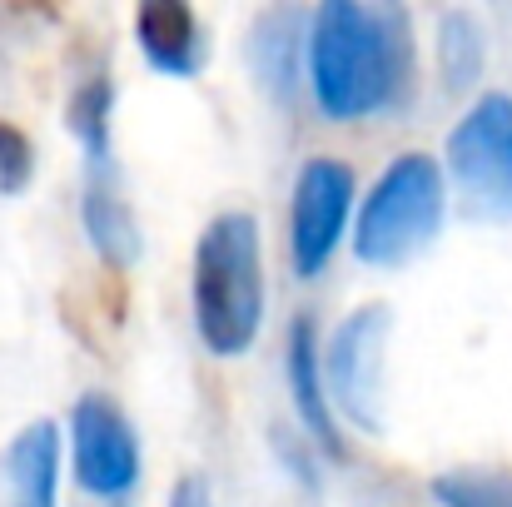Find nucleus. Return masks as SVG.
<instances>
[{
  "mask_svg": "<svg viewBox=\"0 0 512 507\" xmlns=\"http://www.w3.org/2000/svg\"><path fill=\"white\" fill-rule=\"evenodd\" d=\"M483 60H488L483 25L468 10H448L443 25H438V65H443L448 90H468L483 75Z\"/></svg>",
  "mask_w": 512,
  "mask_h": 507,
  "instance_id": "nucleus-12",
  "label": "nucleus"
},
{
  "mask_svg": "<svg viewBox=\"0 0 512 507\" xmlns=\"http://www.w3.org/2000/svg\"><path fill=\"white\" fill-rule=\"evenodd\" d=\"M30 174H35V150H30L25 130L10 125V120H0V189L5 194H20L30 184Z\"/></svg>",
  "mask_w": 512,
  "mask_h": 507,
  "instance_id": "nucleus-16",
  "label": "nucleus"
},
{
  "mask_svg": "<svg viewBox=\"0 0 512 507\" xmlns=\"http://www.w3.org/2000/svg\"><path fill=\"white\" fill-rule=\"evenodd\" d=\"M135 40H140V50L155 70L179 75V80H189L209 55L204 30H199V20L184 0H145L135 10Z\"/></svg>",
  "mask_w": 512,
  "mask_h": 507,
  "instance_id": "nucleus-8",
  "label": "nucleus"
},
{
  "mask_svg": "<svg viewBox=\"0 0 512 507\" xmlns=\"http://www.w3.org/2000/svg\"><path fill=\"white\" fill-rule=\"evenodd\" d=\"M443 507H512V473L503 468H453L433 478Z\"/></svg>",
  "mask_w": 512,
  "mask_h": 507,
  "instance_id": "nucleus-13",
  "label": "nucleus"
},
{
  "mask_svg": "<svg viewBox=\"0 0 512 507\" xmlns=\"http://www.w3.org/2000/svg\"><path fill=\"white\" fill-rule=\"evenodd\" d=\"M309 90L329 120H373L413 90V20L383 0H324L304 35Z\"/></svg>",
  "mask_w": 512,
  "mask_h": 507,
  "instance_id": "nucleus-1",
  "label": "nucleus"
},
{
  "mask_svg": "<svg viewBox=\"0 0 512 507\" xmlns=\"http://www.w3.org/2000/svg\"><path fill=\"white\" fill-rule=\"evenodd\" d=\"M70 463L90 498H125L140 478V438L115 398L85 393L70 408Z\"/></svg>",
  "mask_w": 512,
  "mask_h": 507,
  "instance_id": "nucleus-6",
  "label": "nucleus"
},
{
  "mask_svg": "<svg viewBox=\"0 0 512 507\" xmlns=\"http://www.w3.org/2000/svg\"><path fill=\"white\" fill-rule=\"evenodd\" d=\"M299 15H264L259 20V40H254V55H259V70L274 90H294V50H299V35H294Z\"/></svg>",
  "mask_w": 512,
  "mask_h": 507,
  "instance_id": "nucleus-14",
  "label": "nucleus"
},
{
  "mask_svg": "<svg viewBox=\"0 0 512 507\" xmlns=\"http://www.w3.org/2000/svg\"><path fill=\"white\" fill-rule=\"evenodd\" d=\"M353 214V169L334 155H314L294 179L289 204V259L299 279H314L329 269L343 229Z\"/></svg>",
  "mask_w": 512,
  "mask_h": 507,
  "instance_id": "nucleus-5",
  "label": "nucleus"
},
{
  "mask_svg": "<svg viewBox=\"0 0 512 507\" xmlns=\"http://www.w3.org/2000/svg\"><path fill=\"white\" fill-rule=\"evenodd\" d=\"M60 483V433L55 423H30L5 448V507H55Z\"/></svg>",
  "mask_w": 512,
  "mask_h": 507,
  "instance_id": "nucleus-10",
  "label": "nucleus"
},
{
  "mask_svg": "<svg viewBox=\"0 0 512 507\" xmlns=\"http://www.w3.org/2000/svg\"><path fill=\"white\" fill-rule=\"evenodd\" d=\"M289 393H294V408L304 418V428L324 443V453L343 458V433L339 418H334V403H329V383H324V348H319V334L309 319H294L289 329Z\"/></svg>",
  "mask_w": 512,
  "mask_h": 507,
  "instance_id": "nucleus-9",
  "label": "nucleus"
},
{
  "mask_svg": "<svg viewBox=\"0 0 512 507\" xmlns=\"http://www.w3.org/2000/svg\"><path fill=\"white\" fill-rule=\"evenodd\" d=\"M70 125L85 140V155L100 165L105 160V135H110V85H105V75H95V80L80 85V95L70 105Z\"/></svg>",
  "mask_w": 512,
  "mask_h": 507,
  "instance_id": "nucleus-15",
  "label": "nucleus"
},
{
  "mask_svg": "<svg viewBox=\"0 0 512 507\" xmlns=\"http://www.w3.org/2000/svg\"><path fill=\"white\" fill-rule=\"evenodd\" d=\"M80 214H85V234H90V244H95L115 269L135 264V254H140V229H135L130 209H125L105 184H90V189H85Z\"/></svg>",
  "mask_w": 512,
  "mask_h": 507,
  "instance_id": "nucleus-11",
  "label": "nucleus"
},
{
  "mask_svg": "<svg viewBox=\"0 0 512 507\" xmlns=\"http://www.w3.org/2000/svg\"><path fill=\"white\" fill-rule=\"evenodd\" d=\"M194 329L214 358H239L254 348L264 324V244L249 209H229L204 224L194 244Z\"/></svg>",
  "mask_w": 512,
  "mask_h": 507,
  "instance_id": "nucleus-2",
  "label": "nucleus"
},
{
  "mask_svg": "<svg viewBox=\"0 0 512 507\" xmlns=\"http://www.w3.org/2000/svg\"><path fill=\"white\" fill-rule=\"evenodd\" d=\"M443 169L433 155L408 150L373 179L363 209H358V229H353V254L363 264H403L418 249L433 244L438 224H443Z\"/></svg>",
  "mask_w": 512,
  "mask_h": 507,
  "instance_id": "nucleus-3",
  "label": "nucleus"
},
{
  "mask_svg": "<svg viewBox=\"0 0 512 507\" xmlns=\"http://www.w3.org/2000/svg\"><path fill=\"white\" fill-rule=\"evenodd\" d=\"M383 338H388V309L368 304L358 314H348L339 334L329 338L324 353V378H329V403L348 413L353 423H363L368 433L383 428L378 403H383Z\"/></svg>",
  "mask_w": 512,
  "mask_h": 507,
  "instance_id": "nucleus-7",
  "label": "nucleus"
},
{
  "mask_svg": "<svg viewBox=\"0 0 512 507\" xmlns=\"http://www.w3.org/2000/svg\"><path fill=\"white\" fill-rule=\"evenodd\" d=\"M165 507H214V493H209V478H199V473H184L179 483H174L170 503Z\"/></svg>",
  "mask_w": 512,
  "mask_h": 507,
  "instance_id": "nucleus-17",
  "label": "nucleus"
},
{
  "mask_svg": "<svg viewBox=\"0 0 512 507\" xmlns=\"http://www.w3.org/2000/svg\"><path fill=\"white\" fill-rule=\"evenodd\" d=\"M448 174L478 219H512V95H483L453 125Z\"/></svg>",
  "mask_w": 512,
  "mask_h": 507,
  "instance_id": "nucleus-4",
  "label": "nucleus"
}]
</instances>
